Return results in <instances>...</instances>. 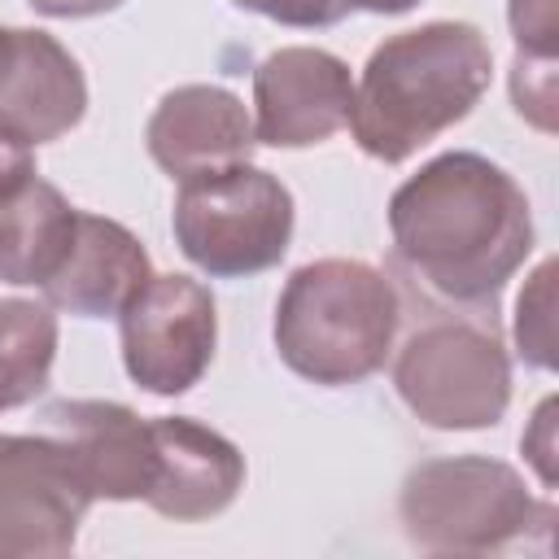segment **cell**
Instances as JSON below:
<instances>
[{
  "label": "cell",
  "instance_id": "18",
  "mask_svg": "<svg viewBox=\"0 0 559 559\" xmlns=\"http://www.w3.org/2000/svg\"><path fill=\"white\" fill-rule=\"evenodd\" d=\"M511 100L515 114L528 118L537 131H555V61L542 57H515L511 66Z\"/></svg>",
  "mask_w": 559,
  "mask_h": 559
},
{
  "label": "cell",
  "instance_id": "12",
  "mask_svg": "<svg viewBox=\"0 0 559 559\" xmlns=\"http://www.w3.org/2000/svg\"><path fill=\"white\" fill-rule=\"evenodd\" d=\"M144 144H148V157L170 179L183 183L192 175L249 162L258 148V135H253V114L236 92L218 83H183V87H170L148 114Z\"/></svg>",
  "mask_w": 559,
  "mask_h": 559
},
{
  "label": "cell",
  "instance_id": "11",
  "mask_svg": "<svg viewBox=\"0 0 559 559\" xmlns=\"http://www.w3.org/2000/svg\"><path fill=\"white\" fill-rule=\"evenodd\" d=\"M87 114V79L74 52L35 26H0V131L52 144Z\"/></svg>",
  "mask_w": 559,
  "mask_h": 559
},
{
  "label": "cell",
  "instance_id": "3",
  "mask_svg": "<svg viewBox=\"0 0 559 559\" xmlns=\"http://www.w3.org/2000/svg\"><path fill=\"white\" fill-rule=\"evenodd\" d=\"M397 323L402 301L384 271L358 258H319L284 280L271 336L293 376L345 389L384 367Z\"/></svg>",
  "mask_w": 559,
  "mask_h": 559
},
{
  "label": "cell",
  "instance_id": "10",
  "mask_svg": "<svg viewBox=\"0 0 559 559\" xmlns=\"http://www.w3.org/2000/svg\"><path fill=\"white\" fill-rule=\"evenodd\" d=\"M349 66L310 44L275 48L253 70V135L271 148H310L349 122Z\"/></svg>",
  "mask_w": 559,
  "mask_h": 559
},
{
  "label": "cell",
  "instance_id": "22",
  "mask_svg": "<svg viewBox=\"0 0 559 559\" xmlns=\"http://www.w3.org/2000/svg\"><path fill=\"white\" fill-rule=\"evenodd\" d=\"M35 175V153H31V144H22V140H13L9 131H0V197L4 192H13L22 179H31Z\"/></svg>",
  "mask_w": 559,
  "mask_h": 559
},
{
  "label": "cell",
  "instance_id": "23",
  "mask_svg": "<svg viewBox=\"0 0 559 559\" xmlns=\"http://www.w3.org/2000/svg\"><path fill=\"white\" fill-rule=\"evenodd\" d=\"M35 13L44 17H96V13H114L127 0H26Z\"/></svg>",
  "mask_w": 559,
  "mask_h": 559
},
{
  "label": "cell",
  "instance_id": "13",
  "mask_svg": "<svg viewBox=\"0 0 559 559\" xmlns=\"http://www.w3.org/2000/svg\"><path fill=\"white\" fill-rule=\"evenodd\" d=\"M148 428H153L157 472L144 502L175 524L223 515L245 489V454L223 432L188 415H157L148 419Z\"/></svg>",
  "mask_w": 559,
  "mask_h": 559
},
{
  "label": "cell",
  "instance_id": "17",
  "mask_svg": "<svg viewBox=\"0 0 559 559\" xmlns=\"http://www.w3.org/2000/svg\"><path fill=\"white\" fill-rule=\"evenodd\" d=\"M515 349L528 367L555 371V258H546L515 297Z\"/></svg>",
  "mask_w": 559,
  "mask_h": 559
},
{
  "label": "cell",
  "instance_id": "4",
  "mask_svg": "<svg viewBox=\"0 0 559 559\" xmlns=\"http://www.w3.org/2000/svg\"><path fill=\"white\" fill-rule=\"evenodd\" d=\"M397 520L406 542L428 555H489L555 524V507L537 502L524 476L502 459L445 454L406 472Z\"/></svg>",
  "mask_w": 559,
  "mask_h": 559
},
{
  "label": "cell",
  "instance_id": "1",
  "mask_svg": "<svg viewBox=\"0 0 559 559\" xmlns=\"http://www.w3.org/2000/svg\"><path fill=\"white\" fill-rule=\"evenodd\" d=\"M393 258L450 306H489L533 253V205L489 157L454 148L389 197Z\"/></svg>",
  "mask_w": 559,
  "mask_h": 559
},
{
  "label": "cell",
  "instance_id": "8",
  "mask_svg": "<svg viewBox=\"0 0 559 559\" xmlns=\"http://www.w3.org/2000/svg\"><path fill=\"white\" fill-rule=\"evenodd\" d=\"M92 507L48 432H0V559H61Z\"/></svg>",
  "mask_w": 559,
  "mask_h": 559
},
{
  "label": "cell",
  "instance_id": "9",
  "mask_svg": "<svg viewBox=\"0 0 559 559\" xmlns=\"http://www.w3.org/2000/svg\"><path fill=\"white\" fill-rule=\"evenodd\" d=\"M35 428L66 450L92 502H144L153 489V428L131 406L105 397H57L39 411Z\"/></svg>",
  "mask_w": 559,
  "mask_h": 559
},
{
  "label": "cell",
  "instance_id": "24",
  "mask_svg": "<svg viewBox=\"0 0 559 559\" xmlns=\"http://www.w3.org/2000/svg\"><path fill=\"white\" fill-rule=\"evenodd\" d=\"M345 4H349V0H345ZM349 13H354V9H349Z\"/></svg>",
  "mask_w": 559,
  "mask_h": 559
},
{
  "label": "cell",
  "instance_id": "15",
  "mask_svg": "<svg viewBox=\"0 0 559 559\" xmlns=\"http://www.w3.org/2000/svg\"><path fill=\"white\" fill-rule=\"evenodd\" d=\"M79 210L66 201L61 188L31 175L13 192L0 197V284L13 288H44L70 245H74Z\"/></svg>",
  "mask_w": 559,
  "mask_h": 559
},
{
  "label": "cell",
  "instance_id": "5",
  "mask_svg": "<svg viewBox=\"0 0 559 559\" xmlns=\"http://www.w3.org/2000/svg\"><path fill=\"white\" fill-rule=\"evenodd\" d=\"M293 223V192L253 162L183 179L170 210L179 253L210 280H249L280 266Z\"/></svg>",
  "mask_w": 559,
  "mask_h": 559
},
{
  "label": "cell",
  "instance_id": "6",
  "mask_svg": "<svg viewBox=\"0 0 559 559\" xmlns=\"http://www.w3.org/2000/svg\"><path fill=\"white\" fill-rule=\"evenodd\" d=\"M393 389L406 411L428 428H493L511 402V358L493 328L467 319H437L411 332L397 349Z\"/></svg>",
  "mask_w": 559,
  "mask_h": 559
},
{
  "label": "cell",
  "instance_id": "21",
  "mask_svg": "<svg viewBox=\"0 0 559 559\" xmlns=\"http://www.w3.org/2000/svg\"><path fill=\"white\" fill-rule=\"evenodd\" d=\"M520 445H524V454H528L537 480H542L546 489H555V397H546V402L533 411V424H528V432L520 437Z\"/></svg>",
  "mask_w": 559,
  "mask_h": 559
},
{
  "label": "cell",
  "instance_id": "14",
  "mask_svg": "<svg viewBox=\"0 0 559 559\" xmlns=\"http://www.w3.org/2000/svg\"><path fill=\"white\" fill-rule=\"evenodd\" d=\"M148 275H153V262H148V249L135 240V231H127L118 218L79 210L74 245L61 271L39 293L52 310H66L79 319H118Z\"/></svg>",
  "mask_w": 559,
  "mask_h": 559
},
{
  "label": "cell",
  "instance_id": "7",
  "mask_svg": "<svg viewBox=\"0 0 559 559\" xmlns=\"http://www.w3.org/2000/svg\"><path fill=\"white\" fill-rule=\"evenodd\" d=\"M127 376L153 397H179L214 362L218 310L214 293L192 275H148L118 314Z\"/></svg>",
  "mask_w": 559,
  "mask_h": 559
},
{
  "label": "cell",
  "instance_id": "19",
  "mask_svg": "<svg viewBox=\"0 0 559 559\" xmlns=\"http://www.w3.org/2000/svg\"><path fill=\"white\" fill-rule=\"evenodd\" d=\"M515 57H559V0H507Z\"/></svg>",
  "mask_w": 559,
  "mask_h": 559
},
{
  "label": "cell",
  "instance_id": "16",
  "mask_svg": "<svg viewBox=\"0 0 559 559\" xmlns=\"http://www.w3.org/2000/svg\"><path fill=\"white\" fill-rule=\"evenodd\" d=\"M57 314L48 301L0 297V415L48 389L57 358Z\"/></svg>",
  "mask_w": 559,
  "mask_h": 559
},
{
  "label": "cell",
  "instance_id": "20",
  "mask_svg": "<svg viewBox=\"0 0 559 559\" xmlns=\"http://www.w3.org/2000/svg\"><path fill=\"white\" fill-rule=\"evenodd\" d=\"M231 4L245 13L271 17L280 26H301V31H323V26H336L349 17L345 0H231Z\"/></svg>",
  "mask_w": 559,
  "mask_h": 559
},
{
  "label": "cell",
  "instance_id": "2",
  "mask_svg": "<svg viewBox=\"0 0 559 559\" xmlns=\"http://www.w3.org/2000/svg\"><path fill=\"white\" fill-rule=\"evenodd\" d=\"M493 79V48L472 22H424L389 35L362 66L349 105L354 144L397 166L463 122Z\"/></svg>",
  "mask_w": 559,
  "mask_h": 559
}]
</instances>
